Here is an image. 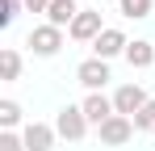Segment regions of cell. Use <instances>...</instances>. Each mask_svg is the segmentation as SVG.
<instances>
[{"instance_id": "1", "label": "cell", "mask_w": 155, "mask_h": 151, "mask_svg": "<svg viewBox=\"0 0 155 151\" xmlns=\"http://www.w3.org/2000/svg\"><path fill=\"white\" fill-rule=\"evenodd\" d=\"M54 130L67 139V143H80L88 134V118H84V105H63L59 118H54Z\"/></svg>"}, {"instance_id": "2", "label": "cell", "mask_w": 155, "mask_h": 151, "mask_svg": "<svg viewBox=\"0 0 155 151\" xmlns=\"http://www.w3.org/2000/svg\"><path fill=\"white\" fill-rule=\"evenodd\" d=\"M59 46H63V29L59 25H34L29 29V50L34 55L51 59V55H59Z\"/></svg>"}, {"instance_id": "3", "label": "cell", "mask_w": 155, "mask_h": 151, "mask_svg": "<svg viewBox=\"0 0 155 151\" xmlns=\"http://www.w3.org/2000/svg\"><path fill=\"white\" fill-rule=\"evenodd\" d=\"M76 80L88 88V92H101V88H105V80H109V63L92 55V59H84V63L76 67Z\"/></svg>"}, {"instance_id": "4", "label": "cell", "mask_w": 155, "mask_h": 151, "mask_svg": "<svg viewBox=\"0 0 155 151\" xmlns=\"http://www.w3.org/2000/svg\"><path fill=\"white\" fill-rule=\"evenodd\" d=\"M147 101H151V97H147V92H143L138 84H122V88L113 92V109H117L122 118H134V113H138V109H143Z\"/></svg>"}, {"instance_id": "5", "label": "cell", "mask_w": 155, "mask_h": 151, "mask_svg": "<svg viewBox=\"0 0 155 151\" xmlns=\"http://www.w3.org/2000/svg\"><path fill=\"white\" fill-rule=\"evenodd\" d=\"M101 13H92V8H80V17L76 21H71V29H67V34H71V38H76V42H97V38H101Z\"/></svg>"}, {"instance_id": "6", "label": "cell", "mask_w": 155, "mask_h": 151, "mask_svg": "<svg viewBox=\"0 0 155 151\" xmlns=\"http://www.w3.org/2000/svg\"><path fill=\"white\" fill-rule=\"evenodd\" d=\"M126 34H122V29H109V25H105L101 29V38H97V42H92V50H97V59H105V63H109V59H113V55H126Z\"/></svg>"}, {"instance_id": "7", "label": "cell", "mask_w": 155, "mask_h": 151, "mask_svg": "<svg viewBox=\"0 0 155 151\" xmlns=\"http://www.w3.org/2000/svg\"><path fill=\"white\" fill-rule=\"evenodd\" d=\"M97 130H101V143H105V147H122V143H130V134H134V122L117 113V118H109V122L97 126Z\"/></svg>"}, {"instance_id": "8", "label": "cell", "mask_w": 155, "mask_h": 151, "mask_svg": "<svg viewBox=\"0 0 155 151\" xmlns=\"http://www.w3.org/2000/svg\"><path fill=\"white\" fill-rule=\"evenodd\" d=\"M54 134H59V130H51L46 122H29L21 139H25V151H51L54 147Z\"/></svg>"}, {"instance_id": "9", "label": "cell", "mask_w": 155, "mask_h": 151, "mask_svg": "<svg viewBox=\"0 0 155 151\" xmlns=\"http://www.w3.org/2000/svg\"><path fill=\"white\" fill-rule=\"evenodd\" d=\"M84 118H88V122H97V126H105L109 118H117V109H113V101H109V97L88 92V101H84Z\"/></svg>"}, {"instance_id": "10", "label": "cell", "mask_w": 155, "mask_h": 151, "mask_svg": "<svg viewBox=\"0 0 155 151\" xmlns=\"http://www.w3.org/2000/svg\"><path fill=\"white\" fill-rule=\"evenodd\" d=\"M80 17V8H76V0H51V8H46V25H67L71 29V21Z\"/></svg>"}, {"instance_id": "11", "label": "cell", "mask_w": 155, "mask_h": 151, "mask_svg": "<svg viewBox=\"0 0 155 151\" xmlns=\"http://www.w3.org/2000/svg\"><path fill=\"white\" fill-rule=\"evenodd\" d=\"M126 59H130V67H151V63H155V46L138 38V42L126 46Z\"/></svg>"}, {"instance_id": "12", "label": "cell", "mask_w": 155, "mask_h": 151, "mask_svg": "<svg viewBox=\"0 0 155 151\" xmlns=\"http://www.w3.org/2000/svg\"><path fill=\"white\" fill-rule=\"evenodd\" d=\"M0 76H4V80H17V76H21V55L13 46L0 50Z\"/></svg>"}, {"instance_id": "13", "label": "cell", "mask_w": 155, "mask_h": 151, "mask_svg": "<svg viewBox=\"0 0 155 151\" xmlns=\"http://www.w3.org/2000/svg\"><path fill=\"white\" fill-rule=\"evenodd\" d=\"M134 130H151L155 134V101H147V105L134 113Z\"/></svg>"}, {"instance_id": "14", "label": "cell", "mask_w": 155, "mask_h": 151, "mask_svg": "<svg viewBox=\"0 0 155 151\" xmlns=\"http://www.w3.org/2000/svg\"><path fill=\"white\" fill-rule=\"evenodd\" d=\"M122 17H151V0H122Z\"/></svg>"}, {"instance_id": "15", "label": "cell", "mask_w": 155, "mask_h": 151, "mask_svg": "<svg viewBox=\"0 0 155 151\" xmlns=\"http://www.w3.org/2000/svg\"><path fill=\"white\" fill-rule=\"evenodd\" d=\"M21 122V105L17 101H0V126H17Z\"/></svg>"}, {"instance_id": "16", "label": "cell", "mask_w": 155, "mask_h": 151, "mask_svg": "<svg viewBox=\"0 0 155 151\" xmlns=\"http://www.w3.org/2000/svg\"><path fill=\"white\" fill-rule=\"evenodd\" d=\"M21 8H25V0H4V13H0V25H13Z\"/></svg>"}, {"instance_id": "17", "label": "cell", "mask_w": 155, "mask_h": 151, "mask_svg": "<svg viewBox=\"0 0 155 151\" xmlns=\"http://www.w3.org/2000/svg\"><path fill=\"white\" fill-rule=\"evenodd\" d=\"M0 151H25V139H17V134H0Z\"/></svg>"}, {"instance_id": "18", "label": "cell", "mask_w": 155, "mask_h": 151, "mask_svg": "<svg viewBox=\"0 0 155 151\" xmlns=\"http://www.w3.org/2000/svg\"><path fill=\"white\" fill-rule=\"evenodd\" d=\"M25 8H29V13H46V8H51V0H25Z\"/></svg>"}]
</instances>
